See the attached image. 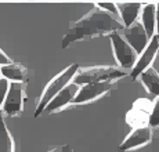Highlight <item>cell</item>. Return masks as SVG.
Here are the masks:
<instances>
[{"label":"cell","mask_w":159,"mask_h":152,"mask_svg":"<svg viewBox=\"0 0 159 152\" xmlns=\"http://www.w3.org/2000/svg\"><path fill=\"white\" fill-rule=\"evenodd\" d=\"M10 80H7L6 78H0V108L4 104V100L7 97V93H8V89H10Z\"/></svg>","instance_id":"ac0fdd59"},{"label":"cell","mask_w":159,"mask_h":152,"mask_svg":"<svg viewBox=\"0 0 159 152\" xmlns=\"http://www.w3.org/2000/svg\"><path fill=\"white\" fill-rule=\"evenodd\" d=\"M140 17H141L140 22L143 24L147 35L149 36V39L157 36V4H154V3L144 4Z\"/></svg>","instance_id":"5bb4252c"},{"label":"cell","mask_w":159,"mask_h":152,"mask_svg":"<svg viewBox=\"0 0 159 152\" xmlns=\"http://www.w3.org/2000/svg\"><path fill=\"white\" fill-rule=\"evenodd\" d=\"M130 75V72L111 65H96L80 68L76 76L73 78V83L78 86H84L89 83H102V82H118L119 79Z\"/></svg>","instance_id":"3957f363"},{"label":"cell","mask_w":159,"mask_h":152,"mask_svg":"<svg viewBox=\"0 0 159 152\" xmlns=\"http://www.w3.org/2000/svg\"><path fill=\"white\" fill-rule=\"evenodd\" d=\"M159 50V38L154 36V38L149 40V44L147 46V48L139 56L136 65L133 66V69L130 71V78L131 80H137V79L141 76V74H144L148 68H151L152 61L155 60Z\"/></svg>","instance_id":"52a82bcc"},{"label":"cell","mask_w":159,"mask_h":152,"mask_svg":"<svg viewBox=\"0 0 159 152\" xmlns=\"http://www.w3.org/2000/svg\"><path fill=\"white\" fill-rule=\"evenodd\" d=\"M79 90H80V86H78V84H75L72 82L71 84H68L58 96H56L50 102H48V105L46 106V109L43 111L42 115L56 114V112H60V111H62V109H65L68 105H72L73 100H75V97L78 96Z\"/></svg>","instance_id":"9c48e42d"},{"label":"cell","mask_w":159,"mask_h":152,"mask_svg":"<svg viewBox=\"0 0 159 152\" xmlns=\"http://www.w3.org/2000/svg\"><path fill=\"white\" fill-rule=\"evenodd\" d=\"M157 36L159 38V3H157Z\"/></svg>","instance_id":"7402d4cb"},{"label":"cell","mask_w":159,"mask_h":152,"mask_svg":"<svg viewBox=\"0 0 159 152\" xmlns=\"http://www.w3.org/2000/svg\"><path fill=\"white\" fill-rule=\"evenodd\" d=\"M13 61H11L10 58H8V56L4 53V51L0 48V66H3V65H7V64H11Z\"/></svg>","instance_id":"ffe728a7"},{"label":"cell","mask_w":159,"mask_h":152,"mask_svg":"<svg viewBox=\"0 0 159 152\" xmlns=\"http://www.w3.org/2000/svg\"><path fill=\"white\" fill-rule=\"evenodd\" d=\"M80 66L78 64H71L69 66H66L64 71H61L57 76H54L42 91L40 97H39L38 102H36V109H35V118H39L43 111L46 109V106L48 105V102L54 98L56 96L61 93L65 89L68 84H71L73 82V78L76 76V74L79 72Z\"/></svg>","instance_id":"7a4b0ae2"},{"label":"cell","mask_w":159,"mask_h":152,"mask_svg":"<svg viewBox=\"0 0 159 152\" xmlns=\"http://www.w3.org/2000/svg\"><path fill=\"white\" fill-rule=\"evenodd\" d=\"M148 126L151 129L159 127V97H157V100L152 104L151 114H149V118H148Z\"/></svg>","instance_id":"e0dca14e"},{"label":"cell","mask_w":159,"mask_h":152,"mask_svg":"<svg viewBox=\"0 0 159 152\" xmlns=\"http://www.w3.org/2000/svg\"><path fill=\"white\" fill-rule=\"evenodd\" d=\"M2 76L10 82H18V83H28L30 71L22 64L11 62L2 66Z\"/></svg>","instance_id":"4fadbf2b"},{"label":"cell","mask_w":159,"mask_h":152,"mask_svg":"<svg viewBox=\"0 0 159 152\" xmlns=\"http://www.w3.org/2000/svg\"><path fill=\"white\" fill-rule=\"evenodd\" d=\"M68 148H69V145H60V147L50 148V150L46 151V152H66L68 151Z\"/></svg>","instance_id":"44dd1931"},{"label":"cell","mask_w":159,"mask_h":152,"mask_svg":"<svg viewBox=\"0 0 159 152\" xmlns=\"http://www.w3.org/2000/svg\"><path fill=\"white\" fill-rule=\"evenodd\" d=\"M26 84L25 83H18V82H11L10 89H8L7 97L4 100L2 109L3 114L7 116L15 118L20 116L24 112V102L26 98Z\"/></svg>","instance_id":"5b68a950"},{"label":"cell","mask_w":159,"mask_h":152,"mask_svg":"<svg viewBox=\"0 0 159 152\" xmlns=\"http://www.w3.org/2000/svg\"><path fill=\"white\" fill-rule=\"evenodd\" d=\"M123 29L125 25L119 17L107 13L100 7H93L82 18L69 24V29L64 35L61 47L66 48L75 42L87 40L98 36H109L111 33L122 32Z\"/></svg>","instance_id":"6da1fadb"},{"label":"cell","mask_w":159,"mask_h":152,"mask_svg":"<svg viewBox=\"0 0 159 152\" xmlns=\"http://www.w3.org/2000/svg\"><path fill=\"white\" fill-rule=\"evenodd\" d=\"M140 82L141 84L148 90V93H151L152 96L159 97V74L155 68H148L144 74L140 76Z\"/></svg>","instance_id":"9a60e30c"},{"label":"cell","mask_w":159,"mask_h":152,"mask_svg":"<svg viewBox=\"0 0 159 152\" xmlns=\"http://www.w3.org/2000/svg\"><path fill=\"white\" fill-rule=\"evenodd\" d=\"M120 33L125 38V40L133 47V50L136 51L139 56L145 50L147 46L149 44V40H151L140 21H137L136 24H133L130 28H125Z\"/></svg>","instance_id":"ba28073f"},{"label":"cell","mask_w":159,"mask_h":152,"mask_svg":"<svg viewBox=\"0 0 159 152\" xmlns=\"http://www.w3.org/2000/svg\"><path fill=\"white\" fill-rule=\"evenodd\" d=\"M97 7L102 8L104 11H107V13H109L112 15L119 17L118 7H116V3H114V2H100V3H97Z\"/></svg>","instance_id":"d6986e66"},{"label":"cell","mask_w":159,"mask_h":152,"mask_svg":"<svg viewBox=\"0 0 159 152\" xmlns=\"http://www.w3.org/2000/svg\"><path fill=\"white\" fill-rule=\"evenodd\" d=\"M115 89H116V82H102V83L84 84V86L80 87L78 96L73 100L72 105H80V104H86V102H91Z\"/></svg>","instance_id":"8992f818"},{"label":"cell","mask_w":159,"mask_h":152,"mask_svg":"<svg viewBox=\"0 0 159 152\" xmlns=\"http://www.w3.org/2000/svg\"><path fill=\"white\" fill-rule=\"evenodd\" d=\"M0 78H2V66H0Z\"/></svg>","instance_id":"cb8c5ba5"},{"label":"cell","mask_w":159,"mask_h":152,"mask_svg":"<svg viewBox=\"0 0 159 152\" xmlns=\"http://www.w3.org/2000/svg\"><path fill=\"white\" fill-rule=\"evenodd\" d=\"M116 7L119 11V18L125 28H130L133 24L137 22V18L141 14L144 4L139 2H120L116 3Z\"/></svg>","instance_id":"7c38bea8"},{"label":"cell","mask_w":159,"mask_h":152,"mask_svg":"<svg viewBox=\"0 0 159 152\" xmlns=\"http://www.w3.org/2000/svg\"><path fill=\"white\" fill-rule=\"evenodd\" d=\"M66 152H73V151L71 150V147H69V148H68V151H66Z\"/></svg>","instance_id":"603a6c76"},{"label":"cell","mask_w":159,"mask_h":152,"mask_svg":"<svg viewBox=\"0 0 159 152\" xmlns=\"http://www.w3.org/2000/svg\"><path fill=\"white\" fill-rule=\"evenodd\" d=\"M151 109H152L151 102L147 101V100L136 101L133 108L127 114V118H126L127 123L134 127L148 126V118H149V114H151Z\"/></svg>","instance_id":"8fae6325"},{"label":"cell","mask_w":159,"mask_h":152,"mask_svg":"<svg viewBox=\"0 0 159 152\" xmlns=\"http://www.w3.org/2000/svg\"><path fill=\"white\" fill-rule=\"evenodd\" d=\"M112 44V51H114V57L118 62L119 68L125 69H133V66L136 65L137 60H139V54L133 50V47L125 40V38L122 36L120 32H114L109 35Z\"/></svg>","instance_id":"277c9868"},{"label":"cell","mask_w":159,"mask_h":152,"mask_svg":"<svg viewBox=\"0 0 159 152\" xmlns=\"http://www.w3.org/2000/svg\"><path fill=\"white\" fill-rule=\"evenodd\" d=\"M0 152H15L14 138L0 114Z\"/></svg>","instance_id":"2e32d148"},{"label":"cell","mask_w":159,"mask_h":152,"mask_svg":"<svg viewBox=\"0 0 159 152\" xmlns=\"http://www.w3.org/2000/svg\"><path fill=\"white\" fill-rule=\"evenodd\" d=\"M154 129H151L149 126H143V127H136L131 130V133L126 138L123 140L120 145H119V151L120 152H127V151H133L136 148L144 147L148 142H151L152 140V132Z\"/></svg>","instance_id":"30bf717a"}]
</instances>
